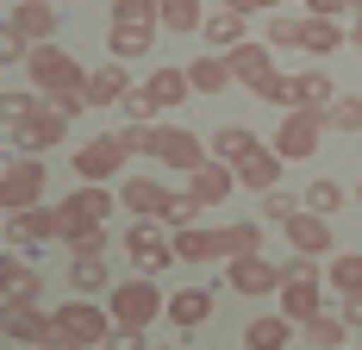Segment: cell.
Wrapping results in <instances>:
<instances>
[{
    "mask_svg": "<svg viewBox=\"0 0 362 350\" xmlns=\"http://www.w3.org/2000/svg\"><path fill=\"white\" fill-rule=\"evenodd\" d=\"M25 75H32V88L44 94V101L57 106V113H81L88 106V69L75 63L69 50H57V44H37L32 50V63H25Z\"/></svg>",
    "mask_w": 362,
    "mask_h": 350,
    "instance_id": "6da1fadb",
    "label": "cell"
},
{
    "mask_svg": "<svg viewBox=\"0 0 362 350\" xmlns=\"http://www.w3.org/2000/svg\"><path fill=\"white\" fill-rule=\"evenodd\" d=\"M107 313H112V325H119V332L144 338V332H150V319H156V313H169V294H163V288H156L150 276H132V281H119V288H112Z\"/></svg>",
    "mask_w": 362,
    "mask_h": 350,
    "instance_id": "7a4b0ae2",
    "label": "cell"
},
{
    "mask_svg": "<svg viewBox=\"0 0 362 350\" xmlns=\"http://www.w3.org/2000/svg\"><path fill=\"white\" fill-rule=\"evenodd\" d=\"M57 338L75 350H107L119 338V325H112L107 307H94V300H63L57 307Z\"/></svg>",
    "mask_w": 362,
    "mask_h": 350,
    "instance_id": "3957f363",
    "label": "cell"
},
{
    "mask_svg": "<svg viewBox=\"0 0 362 350\" xmlns=\"http://www.w3.org/2000/svg\"><path fill=\"white\" fill-rule=\"evenodd\" d=\"M44 188H50L44 157H6V169H0V207H6V219L13 213H32L44 201Z\"/></svg>",
    "mask_w": 362,
    "mask_h": 350,
    "instance_id": "277c9868",
    "label": "cell"
},
{
    "mask_svg": "<svg viewBox=\"0 0 362 350\" xmlns=\"http://www.w3.org/2000/svg\"><path fill=\"white\" fill-rule=\"evenodd\" d=\"M125 256H132V263H138L150 281L163 276L169 263H181V256H175V232H169L163 219H138V225L125 232Z\"/></svg>",
    "mask_w": 362,
    "mask_h": 350,
    "instance_id": "5b68a950",
    "label": "cell"
},
{
    "mask_svg": "<svg viewBox=\"0 0 362 350\" xmlns=\"http://www.w3.org/2000/svg\"><path fill=\"white\" fill-rule=\"evenodd\" d=\"M63 138H69V113H57L50 101H37V113H32V119L6 132V144H13V157H37V150H57Z\"/></svg>",
    "mask_w": 362,
    "mask_h": 350,
    "instance_id": "8992f818",
    "label": "cell"
},
{
    "mask_svg": "<svg viewBox=\"0 0 362 350\" xmlns=\"http://www.w3.org/2000/svg\"><path fill=\"white\" fill-rule=\"evenodd\" d=\"M0 332L13 338V344H50L57 338V313H44V300H0Z\"/></svg>",
    "mask_w": 362,
    "mask_h": 350,
    "instance_id": "52a82bcc",
    "label": "cell"
},
{
    "mask_svg": "<svg viewBox=\"0 0 362 350\" xmlns=\"http://www.w3.org/2000/svg\"><path fill=\"white\" fill-rule=\"evenodd\" d=\"M125 157H132V150L119 144V132H112V138H88L81 150H75V175H81L88 188H107L112 175L125 169Z\"/></svg>",
    "mask_w": 362,
    "mask_h": 350,
    "instance_id": "ba28073f",
    "label": "cell"
},
{
    "mask_svg": "<svg viewBox=\"0 0 362 350\" xmlns=\"http://www.w3.org/2000/svg\"><path fill=\"white\" fill-rule=\"evenodd\" d=\"M50 225H57V238H63V244L69 250H94V244H107V225H100V219H94V213L81 207V201H57V207H50Z\"/></svg>",
    "mask_w": 362,
    "mask_h": 350,
    "instance_id": "9c48e42d",
    "label": "cell"
},
{
    "mask_svg": "<svg viewBox=\"0 0 362 350\" xmlns=\"http://www.w3.org/2000/svg\"><path fill=\"white\" fill-rule=\"evenodd\" d=\"M6 26L25 38V44H57V26H63V13H57V0H13V13H6Z\"/></svg>",
    "mask_w": 362,
    "mask_h": 350,
    "instance_id": "30bf717a",
    "label": "cell"
},
{
    "mask_svg": "<svg viewBox=\"0 0 362 350\" xmlns=\"http://www.w3.org/2000/svg\"><path fill=\"white\" fill-rule=\"evenodd\" d=\"M319 138H325V119H319V113H288L281 132H275V157H281V163H306V157L319 150Z\"/></svg>",
    "mask_w": 362,
    "mask_h": 350,
    "instance_id": "8fae6325",
    "label": "cell"
},
{
    "mask_svg": "<svg viewBox=\"0 0 362 350\" xmlns=\"http://www.w3.org/2000/svg\"><path fill=\"white\" fill-rule=\"evenodd\" d=\"M225 281H231L238 294H250V300H262V294H281V281H288V269H281V263H269V256H231V269H225Z\"/></svg>",
    "mask_w": 362,
    "mask_h": 350,
    "instance_id": "7c38bea8",
    "label": "cell"
},
{
    "mask_svg": "<svg viewBox=\"0 0 362 350\" xmlns=\"http://www.w3.org/2000/svg\"><path fill=\"white\" fill-rule=\"evenodd\" d=\"M156 157H163V163H169V169H200V163H213V144H200L194 138V132H181V125H163V132H156Z\"/></svg>",
    "mask_w": 362,
    "mask_h": 350,
    "instance_id": "4fadbf2b",
    "label": "cell"
},
{
    "mask_svg": "<svg viewBox=\"0 0 362 350\" xmlns=\"http://www.w3.org/2000/svg\"><path fill=\"white\" fill-rule=\"evenodd\" d=\"M231 188H238V169L218 163V157L187 175V201H194V207H218V201H231Z\"/></svg>",
    "mask_w": 362,
    "mask_h": 350,
    "instance_id": "5bb4252c",
    "label": "cell"
},
{
    "mask_svg": "<svg viewBox=\"0 0 362 350\" xmlns=\"http://www.w3.org/2000/svg\"><path fill=\"white\" fill-rule=\"evenodd\" d=\"M57 238V225H50V207H32V213H13L6 219V250H19V256H32Z\"/></svg>",
    "mask_w": 362,
    "mask_h": 350,
    "instance_id": "9a60e30c",
    "label": "cell"
},
{
    "mask_svg": "<svg viewBox=\"0 0 362 350\" xmlns=\"http://www.w3.org/2000/svg\"><path fill=\"white\" fill-rule=\"evenodd\" d=\"M269 50H275V44H238V50H231V57H225V63H231V81H238V88H262V81H275V57H269Z\"/></svg>",
    "mask_w": 362,
    "mask_h": 350,
    "instance_id": "2e32d148",
    "label": "cell"
},
{
    "mask_svg": "<svg viewBox=\"0 0 362 350\" xmlns=\"http://www.w3.org/2000/svg\"><path fill=\"white\" fill-rule=\"evenodd\" d=\"M69 281H75V294H112L119 281H112L107 244H94V250H75V263H69Z\"/></svg>",
    "mask_w": 362,
    "mask_h": 350,
    "instance_id": "e0dca14e",
    "label": "cell"
},
{
    "mask_svg": "<svg viewBox=\"0 0 362 350\" xmlns=\"http://www.w3.org/2000/svg\"><path fill=\"white\" fill-rule=\"evenodd\" d=\"M138 81L125 75V63L119 57H107L100 69H88V106H125V94H132Z\"/></svg>",
    "mask_w": 362,
    "mask_h": 350,
    "instance_id": "ac0fdd59",
    "label": "cell"
},
{
    "mask_svg": "<svg viewBox=\"0 0 362 350\" xmlns=\"http://www.w3.org/2000/svg\"><path fill=\"white\" fill-rule=\"evenodd\" d=\"M206 50H218V57H231L238 44H250V26H244V13H231V6H213L206 13Z\"/></svg>",
    "mask_w": 362,
    "mask_h": 350,
    "instance_id": "d6986e66",
    "label": "cell"
},
{
    "mask_svg": "<svg viewBox=\"0 0 362 350\" xmlns=\"http://www.w3.org/2000/svg\"><path fill=\"white\" fill-rule=\"evenodd\" d=\"M119 201H125V207L138 213V219H163V213H169V201H175V194H169V188H163V181H150V175H132V181H125V188H119Z\"/></svg>",
    "mask_w": 362,
    "mask_h": 350,
    "instance_id": "ffe728a7",
    "label": "cell"
},
{
    "mask_svg": "<svg viewBox=\"0 0 362 350\" xmlns=\"http://www.w3.org/2000/svg\"><path fill=\"white\" fill-rule=\"evenodd\" d=\"M281 313L293 325H313L319 319V276H288L281 281Z\"/></svg>",
    "mask_w": 362,
    "mask_h": 350,
    "instance_id": "44dd1931",
    "label": "cell"
},
{
    "mask_svg": "<svg viewBox=\"0 0 362 350\" xmlns=\"http://www.w3.org/2000/svg\"><path fill=\"white\" fill-rule=\"evenodd\" d=\"M0 300H44V281L25 269V256H19V250H6V256H0Z\"/></svg>",
    "mask_w": 362,
    "mask_h": 350,
    "instance_id": "7402d4cb",
    "label": "cell"
},
{
    "mask_svg": "<svg viewBox=\"0 0 362 350\" xmlns=\"http://www.w3.org/2000/svg\"><path fill=\"white\" fill-rule=\"evenodd\" d=\"M144 94L156 101V113H175V106H187L194 81H187V69H150L144 75Z\"/></svg>",
    "mask_w": 362,
    "mask_h": 350,
    "instance_id": "603a6c76",
    "label": "cell"
},
{
    "mask_svg": "<svg viewBox=\"0 0 362 350\" xmlns=\"http://www.w3.org/2000/svg\"><path fill=\"white\" fill-rule=\"evenodd\" d=\"M288 244H293V256H325L331 250V219H319V213L288 219Z\"/></svg>",
    "mask_w": 362,
    "mask_h": 350,
    "instance_id": "cb8c5ba5",
    "label": "cell"
},
{
    "mask_svg": "<svg viewBox=\"0 0 362 350\" xmlns=\"http://www.w3.org/2000/svg\"><path fill=\"white\" fill-rule=\"evenodd\" d=\"M169 319H175L181 332H200L213 319V288H181V294H169Z\"/></svg>",
    "mask_w": 362,
    "mask_h": 350,
    "instance_id": "d4e9b609",
    "label": "cell"
},
{
    "mask_svg": "<svg viewBox=\"0 0 362 350\" xmlns=\"http://www.w3.org/2000/svg\"><path fill=\"white\" fill-rule=\"evenodd\" d=\"M238 188H250V194H275L281 188V157L275 150H256L238 163Z\"/></svg>",
    "mask_w": 362,
    "mask_h": 350,
    "instance_id": "484cf974",
    "label": "cell"
},
{
    "mask_svg": "<svg viewBox=\"0 0 362 350\" xmlns=\"http://www.w3.org/2000/svg\"><path fill=\"white\" fill-rule=\"evenodd\" d=\"M175 256L181 263H213V256H225V232H213V225H187V232H175Z\"/></svg>",
    "mask_w": 362,
    "mask_h": 350,
    "instance_id": "4316f807",
    "label": "cell"
},
{
    "mask_svg": "<svg viewBox=\"0 0 362 350\" xmlns=\"http://www.w3.org/2000/svg\"><path fill=\"white\" fill-rule=\"evenodd\" d=\"M288 344H293V319L288 313H262L244 332V350H288Z\"/></svg>",
    "mask_w": 362,
    "mask_h": 350,
    "instance_id": "83f0119b",
    "label": "cell"
},
{
    "mask_svg": "<svg viewBox=\"0 0 362 350\" xmlns=\"http://www.w3.org/2000/svg\"><path fill=\"white\" fill-rule=\"evenodd\" d=\"M187 81H194V94H225V88H231V63H225L218 50H200V57L187 63Z\"/></svg>",
    "mask_w": 362,
    "mask_h": 350,
    "instance_id": "f1b7e54d",
    "label": "cell"
},
{
    "mask_svg": "<svg viewBox=\"0 0 362 350\" xmlns=\"http://www.w3.org/2000/svg\"><path fill=\"white\" fill-rule=\"evenodd\" d=\"M206 144H213V157H218V163H231V169H238L244 157H256V150H262L250 125H218V132H213Z\"/></svg>",
    "mask_w": 362,
    "mask_h": 350,
    "instance_id": "f546056e",
    "label": "cell"
},
{
    "mask_svg": "<svg viewBox=\"0 0 362 350\" xmlns=\"http://www.w3.org/2000/svg\"><path fill=\"white\" fill-rule=\"evenodd\" d=\"M344 44H350V26H344V19H313V13H306V44H300V50H313V57H337Z\"/></svg>",
    "mask_w": 362,
    "mask_h": 350,
    "instance_id": "4dcf8cb0",
    "label": "cell"
},
{
    "mask_svg": "<svg viewBox=\"0 0 362 350\" xmlns=\"http://www.w3.org/2000/svg\"><path fill=\"white\" fill-rule=\"evenodd\" d=\"M337 101V81L325 69H300V113H319L325 119V106Z\"/></svg>",
    "mask_w": 362,
    "mask_h": 350,
    "instance_id": "1f68e13d",
    "label": "cell"
},
{
    "mask_svg": "<svg viewBox=\"0 0 362 350\" xmlns=\"http://www.w3.org/2000/svg\"><path fill=\"white\" fill-rule=\"evenodd\" d=\"M150 44H156V32H144V26H112V32H107V50L119 57V63L150 57Z\"/></svg>",
    "mask_w": 362,
    "mask_h": 350,
    "instance_id": "d6a6232c",
    "label": "cell"
},
{
    "mask_svg": "<svg viewBox=\"0 0 362 350\" xmlns=\"http://www.w3.org/2000/svg\"><path fill=\"white\" fill-rule=\"evenodd\" d=\"M300 201H306V213H319V219H331L337 207H350V188H344V181H331V175H319V181H313V188H306Z\"/></svg>",
    "mask_w": 362,
    "mask_h": 350,
    "instance_id": "836d02e7",
    "label": "cell"
},
{
    "mask_svg": "<svg viewBox=\"0 0 362 350\" xmlns=\"http://www.w3.org/2000/svg\"><path fill=\"white\" fill-rule=\"evenodd\" d=\"M112 26H144V32H156L163 26V0H112Z\"/></svg>",
    "mask_w": 362,
    "mask_h": 350,
    "instance_id": "e575fe53",
    "label": "cell"
},
{
    "mask_svg": "<svg viewBox=\"0 0 362 350\" xmlns=\"http://www.w3.org/2000/svg\"><path fill=\"white\" fill-rule=\"evenodd\" d=\"M331 288H337V294H344V300H350V294H362V250H344V256H331Z\"/></svg>",
    "mask_w": 362,
    "mask_h": 350,
    "instance_id": "d590c367",
    "label": "cell"
},
{
    "mask_svg": "<svg viewBox=\"0 0 362 350\" xmlns=\"http://www.w3.org/2000/svg\"><path fill=\"white\" fill-rule=\"evenodd\" d=\"M163 26L169 32H206V6L200 0H163Z\"/></svg>",
    "mask_w": 362,
    "mask_h": 350,
    "instance_id": "8d00e7d4",
    "label": "cell"
},
{
    "mask_svg": "<svg viewBox=\"0 0 362 350\" xmlns=\"http://www.w3.org/2000/svg\"><path fill=\"white\" fill-rule=\"evenodd\" d=\"M325 132H362V94H337L325 106Z\"/></svg>",
    "mask_w": 362,
    "mask_h": 350,
    "instance_id": "74e56055",
    "label": "cell"
},
{
    "mask_svg": "<svg viewBox=\"0 0 362 350\" xmlns=\"http://www.w3.org/2000/svg\"><path fill=\"white\" fill-rule=\"evenodd\" d=\"M256 101L281 106V113H300V75H275V81H262V88H256Z\"/></svg>",
    "mask_w": 362,
    "mask_h": 350,
    "instance_id": "f35d334b",
    "label": "cell"
},
{
    "mask_svg": "<svg viewBox=\"0 0 362 350\" xmlns=\"http://www.w3.org/2000/svg\"><path fill=\"white\" fill-rule=\"evenodd\" d=\"M269 44H275V50L306 44V13H300V19H293V13H275V19H269Z\"/></svg>",
    "mask_w": 362,
    "mask_h": 350,
    "instance_id": "ab89813d",
    "label": "cell"
},
{
    "mask_svg": "<svg viewBox=\"0 0 362 350\" xmlns=\"http://www.w3.org/2000/svg\"><path fill=\"white\" fill-rule=\"evenodd\" d=\"M225 256H262V225H225Z\"/></svg>",
    "mask_w": 362,
    "mask_h": 350,
    "instance_id": "60d3db41",
    "label": "cell"
},
{
    "mask_svg": "<svg viewBox=\"0 0 362 350\" xmlns=\"http://www.w3.org/2000/svg\"><path fill=\"white\" fill-rule=\"evenodd\" d=\"M344 332H350L344 319L319 313V319H313V325H306V344H313V350H344Z\"/></svg>",
    "mask_w": 362,
    "mask_h": 350,
    "instance_id": "b9f144b4",
    "label": "cell"
},
{
    "mask_svg": "<svg viewBox=\"0 0 362 350\" xmlns=\"http://www.w3.org/2000/svg\"><path fill=\"white\" fill-rule=\"evenodd\" d=\"M75 201H81V207L94 213V219H100V225H107V219H112V207H125V201H119V194H112V188H88V181H81V188H75Z\"/></svg>",
    "mask_w": 362,
    "mask_h": 350,
    "instance_id": "7bdbcfd3",
    "label": "cell"
},
{
    "mask_svg": "<svg viewBox=\"0 0 362 350\" xmlns=\"http://www.w3.org/2000/svg\"><path fill=\"white\" fill-rule=\"evenodd\" d=\"M125 125H156V101L144 94V81L125 94Z\"/></svg>",
    "mask_w": 362,
    "mask_h": 350,
    "instance_id": "ee69618b",
    "label": "cell"
},
{
    "mask_svg": "<svg viewBox=\"0 0 362 350\" xmlns=\"http://www.w3.org/2000/svg\"><path fill=\"white\" fill-rule=\"evenodd\" d=\"M306 13H313V19H356L362 0H306Z\"/></svg>",
    "mask_w": 362,
    "mask_h": 350,
    "instance_id": "f6af8a7d",
    "label": "cell"
},
{
    "mask_svg": "<svg viewBox=\"0 0 362 350\" xmlns=\"http://www.w3.org/2000/svg\"><path fill=\"white\" fill-rule=\"evenodd\" d=\"M156 132H163V125H125V132H119V144L138 157V150H156Z\"/></svg>",
    "mask_w": 362,
    "mask_h": 350,
    "instance_id": "bcb514c9",
    "label": "cell"
},
{
    "mask_svg": "<svg viewBox=\"0 0 362 350\" xmlns=\"http://www.w3.org/2000/svg\"><path fill=\"white\" fill-rule=\"evenodd\" d=\"M225 6H231V13H244V19H250V13H275V6H281V0H225Z\"/></svg>",
    "mask_w": 362,
    "mask_h": 350,
    "instance_id": "7dc6e473",
    "label": "cell"
},
{
    "mask_svg": "<svg viewBox=\"0 0 362 350\" xmlns=\"http://www.w3.org/2000/svg\"><path fill=\"white\" fill-rule=\"evenodd\" d=\"M344 325H350V332H362V294H350V300H344Z\"/></svg>",
    "mask_w": 362,
    "mask_h": 350,
    "instance_id": "c3c4849f",
    "label": "cell"
},
{
    "mask_svg": "<svg viewBox=\"0 0 362 350\" xmlns=\"http://www.w3.org/2000/svg\"><path fill=\"white\" fill-rule=\"evenodd\" d=\"M107 350H144V344H138V338H132V332H119V338H112Z\"/></svg>",
    "mask_w": 362,
    "mask_h": 350,
    "instance_id": "681fc988",
    "label": "cell"
},
{
    "mask_svg": "<svg viewBox=\"0 0 362 350\" xmlns=\"http://www.w3.org/2000/svg\"><path fill=\"white\" fill-rule=\"evenodd\" d=\"M350 50H356V57H362V13H356V19H350Z\"/></svg>",
    "mask_w": 362,
    "mask_h": 350,
    "instance_id": "f907efd6",
    "label": "cell"
},
{
    "mask_svg": "<svg viewBox=\"0 0 362 350\" xmlns=\"http://www.w3.org/2000/svg\"><path fill=\"white\" fill-rule=\"evenodd\" d=\"M37 350H75V344H63V338H50V344H37Z\"/></svg>",
    "mask_w": 362,
    "mask_h": 350,
    "instance_id": "816d5d0a",
    "label": "cell"
},
{
    "mask_svg": "<svg viewBox=\"0 0 362 350\" xmlns=\"http://www.w3.org/2000/svg\"><path fill=\"white\" fill-rule=\"evenodd\" d=\"M356 201H362V181H356Z\"/></svg>",
    "mask_w": 362,
    "mask_h": 350,
    "instance_id": "f5cc1de1",
    "label": "cell"
}]
</instances>
